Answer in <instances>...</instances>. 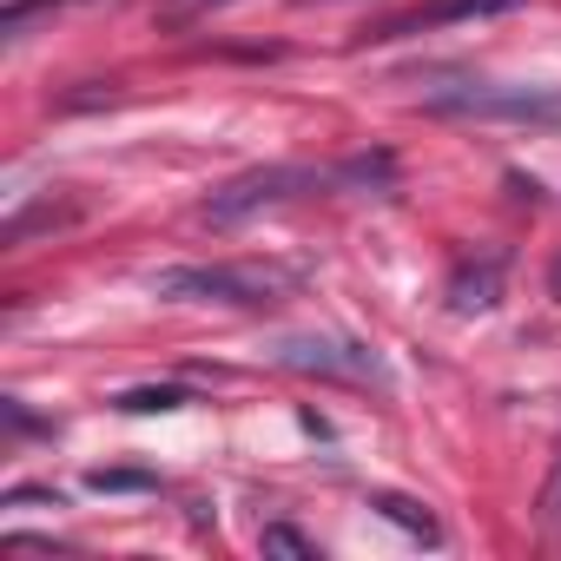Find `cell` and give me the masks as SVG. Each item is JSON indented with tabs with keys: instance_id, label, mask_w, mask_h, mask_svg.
<instances>
[{
	"instance_id": "14",
	"label": "cell",
	"mask_w": 561,
	"mask_h": 561,
	"mask_svg": "<svg viewBox=\"0 0 561 561\" xmlns=\"http://www.w3.org/2000/svg\"><path fill=\"white\" fill-rule=\"evenodd\" d=\"M264 554H298V561H318V541H311V535H298V528H285V522H271V528H264Z\"/></svg>"
},
{
	"instance_id": "12",
	"label": "cell",
	"mask_w": 561,
	"mask_h": 561,
	"mask_svg": "<svg viewBox=\"0 0 561 561\" xmlns=\"http://www.w3.org/2000/svg\"><path fill=\"white\" fill-rule=\"evenodd\" d=\"M87 489H100V495H139V489H152V476L146 469H93Z\"/></svg>"
},
{
	"instance_id": "18",
	"label": "cell",
	"mask_w": 561,
	"mask_h": 561,
	"mask_svg": "<svg viewBox=\"0 0 561 561\" xmlns=\"http://www.w3.org/2000/svg\"><path fill=\"white\" fill-rule=\"evenodd\" d=\"M298 8H318V0H298Z\"/></svg>"
},
{
	"instance_id": "7",
	"label": "cell",
	"mask_w": 561,
	"mask_h": 561,
	"mask_svg": "<svg viewBox=\"0 0 561 561\" xmlns=\"http://www.w3.org/2000/svg\"><path fill=\"white\" fill-rule=\"evenodd\" d=\"M87 205L80 198H41V205H27V211H14L8 225H0V244H27L34 231H54V225H73Z\"/></svg>"
},
{
	"instance_id": "15",
	"label": "cell",
	"mask_w": 561,
	"mask_h": 561,
	"mask_svg": "<svg viewBox=\"0 0 561 561\" xmlns=\"http://www.w3.org/2000/svg\"><path fill=\"white\" fill-rule=\"evenodd\" d=\"M8 508H60V495H54V489H14Z\"/></svg>"
},
{
	"instance_id": "5",
	"label": "cell",
	"mask_w": 561,
	"mask_h": 561,
	"mask_svg": "<svg viewBox=\"0 0 561 561\" xmlns=\"http://www.w3.org/2000/svg\"><path fill=\"white\" fill-rule=\"evenodd\" d=\"M277 364H285V370H318V377H357V383L383 370L351 337H285V344H277Z\"/></svg>"
},
{
	"instance_id": "8",
	"label": "cell",
	"mask_w": 561,
	"mask_h": 561,
	"mask_svg": "<svg viewBox=\"0 0 561 561\" xmlns=\"http://www.w3.org/2000/svg\"><path fill=\"white\" fill-rule=\"evenodd\" d=\"M370 508H377L383 522H397L403 535H416V541H443V528H436V515H430L423 502H410V495H370Z\"/></svg>"
},
{
	"instance_id": "2",
	"label": "cell",
	"mask_w": 561,
	"mask_h": 561,
	"mask_svg": "<svg viewBox=\"0 0 561 561\" xmlns=\"http://www.w3.org/2000/svg\"><path fill=\"white\" fill-rule=\"evenodd\" d=\"M318 185H331V172H318V165H257V172H238L231 185H218L205 198V218L238 225V218H251L277 198H298V192H318Z\"/></svg>"
},
{
	"instance_id": "11",
	"label": "cell",
	"mask_w": 561,
	"mask_h": 561,
	"mask_svg": "<svg viewBox=\"0 0 561 561\" xmlns=\"http://www.w3.org/2000/svg\"><path fill=\"white\" fill-rule=\"evenodd\" d=\"M67 8V0H8V8H0V34H8V41H21L41 14H60Z\"/></svg>"
},
{
	"instance_id": "17",
	"label": "cell",
	"mask_w": 561,
	"mask_h": 561,
	"mask_svg": "<svg viewBox=\"0 0 561 561\" xmlns=\"http://www.w3.org/2000/svg\"><path fill=\"white\" fill-rule=\"evenodd\" d=\"M548 291H554V298H561V257H554V264H548Z\"/></svg>"
},
{
	"instance_id": "13",
	"label": "cell",
	"mask_w": 561,
	"mask_h": 561,
	"mask_svg": "<svg viewBox=\"0 0 561 561\" xmlns=\"http://www.w3.org/2000/svg\"><path fill=\"white\" fill-rule=\"evenodd\" d=\"M535 522L561 541V456H554V469H548V482H541V495H535Z\"/></svg>"
},
{
	"instance_id": "16",
	"label": "cell",
	"mask_w": 561,
	"mask_h": 561,
	"mask_svg": "<svg viewBox=\"0 0 561 561\" xmlns=\"http://www.w3.org/2000/svg\"><path fill=\"white\" fill-rule=\"evenodd\" d=\"M179 14H211V8H231V0H172Z\"/></svg>"
},
{
	"instance_id": "10",
	"label": "cell",
	"mask_w": 561,
	"mask_h": 561,
	"mask_svg": "<svg viewBox=\"0 0 561 561\" xmlns=\"http://www.w3.org/2000/svg\"><path fill=\"white\" fill-rule=\"evenodd\" d=\"M331 179H337V185H390L397 165H390V152H357V159H344Z\"/></svg>"
},
{
	"instance_id": "9",
	"label": "cell",
	"mask_w": 561,
	"mask_h": 561,
	"mask_svg": "<svg viewBox=\"0 0 561 561\" xmlns=\"http://www.w3.org/2000/svg\"><path fill=\"white\" fill-rule=\"evenodd\" d=\"M126 416H165V410H185L192 397L179 390V383H139V390H126V397H113Z\"/></svg>"
},
{
	"instance_id": "4",
	"label": "cell",
	"mask_w": 561,
	"mask_h": 561,
	"mask_svg": "<svg viewBox=\"0 0 561 561\" xmlns=\"http://www.w3.org/2000/svg\"><path fill=\"white\" fill-rule=\"evenodd\" d=\"M528 0H423L410 14H390L370 41H410V34H436V27H462V21H495V14H522Z\"/></svg>"
},
{
	"instance_id": "6",
	"label": "cell",
	"mask_w": 561,
	"mask_h": 561,
	"mask_svg": "<svg viewBox=\"0 0 561 561\" xmlns=\"http://www.w3.org/2000/svg\"><path fill=\"white\" fill-rule=\"evenodd\" d=\"M502 305V257H469V264H456V277H449V311L456 318H482V311H495Z\"/></svg>"
},
{
	"instance_id": "3",
	"label": "cell",
	"mask_w": 561,
	"mask_h": 561,
	"mask_svg": "<svg viewBox=\"0 0 561 561\" xmlns=\"http://www.w3.org/2000/svg\"><path fill=\"white\" fill-rule=\"evenodd\" d=\"M436 113H462V119H522V126H554L561 100L554 93H528V87H456L430 100Z\"/></svg>"
},
{
	"instance_id": "1",
	"label": "cell",
	"mask_w": 561,
	"mask_h": 561,
	"mask_svg": "<svg viewBox=\"0 0 561 561\" xmlns=\"http://www.w3.org/2000/svg\"><path fill=\"white\" fill-rule=\"evenodd\" d=\"M285 285L277 271H251V264H172L152 271V298H179V305H271V291Z\"/></svg>"
}]
</instances>
